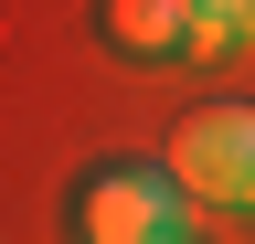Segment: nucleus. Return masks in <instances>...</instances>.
Listing matches in <instances>:
<instances>
[{"label": "nucleus", "mask_w": 255, "mask_h": 244, "mask_svg": "<svg viewBox=\"0 0 255 244\" xmlns=\"http://www.w3.org/2000/svg\"><path fill=\"white\" fill-rule=\"evenodd\" d=\"M170 180H181L191 202H234V212H255V106H202V117H181Z\"/></svg>", "instance_id": "obj_1"}, {"label": "nucleus", "mask_w": 255, "mask_h": 244, "mask_svg": "<svg viewBox=\"0 0 255 244\" xmlns=\"http://www.w3.org/2000/svg\"><path fill=\"white\" fill-rule=\"evenodd\" d=\"M181 212H191V191H170L159 170H107L85 191V244H159V234H181Z\"/></svg>", "instance_id": "obj_2"}, {"label": "nucleus", "mask_w": 255, "mask_h": 244, "mask_svg": "<svg viewBox=\"0 0 255 244\" xmlns=\"http://www.w3.org/2000/svg\"><path fill=\"white\" fill-rule=\"evenodd\" d=\"M107 32L128 53H191V0H107Z\"/></svg>", "instance_id": "obj_3"}, {"label": "nucleus", "mask_w": 255, "mask_h": 244, "mask_svg": "<svg viewBox=\"0 0 255 244\" xmlns=\"http://www.w3.org/2000/svg\"><path fill=\"white\" fill-rule=\"evenodd\" d=\"M223 43H255V0H191V53H223Z\"/></svg>", "instance_id": "obj_4"}, {"label": "nucleus", "mask_w": 255, "mask_h": 244, "mask_svg": "<svg viewBox=\"0 0 255 244\" xmlns=\"http://www.w3.org/2000/svg\"><path fill=\"white\" fill-rule=\"evenodd\" d=\"M159 244H191V234H159Z\"/></svg>", "instance_id": "obj_5"}]
</instances>
